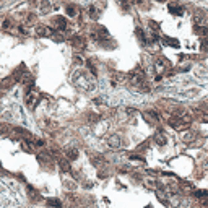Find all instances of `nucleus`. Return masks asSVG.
Instances as JSON below:
<instances>
[{
  "label": "nucleus",
  "instance_id": "1",
  "mask_svg": "<svg viewBox=\"0 0 208 208\" xmlns=\"http://www.w3.org/2000/svg\"><path fill=\"white\" fill-rule=\"evenodd\" d=\"M167 8H169V11H171L172 15H176V16L182 15V11H184V8L179 3H169V5H167Z\"/></svg>",
  "mask_w": 208,
  "mask_h": 208
},
{
  "label": "nucleus",
  "instance_id": "2",
  "mask_svg": "<svg viewBox=\"0 0 208 208\" xmlns=\"http://www.w3.org/2000/svg\"><path fill=\"white\" fill-rule=\"evenodd\" d=\"M54 25L57 30H65L67 28V21L63 20V16H57V18L54 20Z\"/></svg>",
  "mask_w": 208,
  "mask_h": 208
},
{
  "label": "nucleus",
  "instance_id": "3",
  "mask_svg": "<svg viewBox=\"0 0 208 208\" xmlns=\"http://www.w3.org/2000/svg\"><path fill=\"white\" fill-rule=\"evenodd\" d=\"M109 145H111L112 148H119V146H120V138L115 137V135H112L111 138H109Z\"/></svg>",
  "mask_w": 208,
  "mask_h": 208
},
{
  "label": "nucleus",
  "instance_id": "4",
  "mask_svg": "<svg viewBox=\"0 0 208 208\" xmlns=\"http://www.w3.org/2000/svg\"><path fill=\"white\" fill-rule=\"evenodd\" d=\"M36 33L39 34V36H49L52 31L50 30H46V26H36Z\"/></svg>",
  "mask_w": 208,
  "mask_h": 208
},
{
  "label": "nucleus",
  "instance_id": "5",
  "mask_svg": "<svg viewBox=\"0 0 208 208\" xmlns=\"http://www.w3.org/2000/svg\"><path fill=\"white\" fill-rule=\"evenodd\" d=\"M67 13L70 15V16H77V13H78V10L73 7V5H68L67 7Z\"/></svg>",
  "mask_w": 208,
  "mask_h": 208
},
{
  "label": "nucleus",
  "instance_id": "6",
  "mask_svg": "<svg viewBox=\"0 0 208 208\" xmlns=\"http://www.w3.org/2000/svg\"><path fill=\"white\" fill-rule=\"evenodd\" d=\"M67 154H68V158H70V159H77L78 151H77V150H67Z\"/></svg>",
  "mask_w": 208,
  "mask_h": 208
},
{
  "label": "nucleus",
  "instance_id": "7",
  "mask_svg": "<svg viewBox=\"0 0 208 208\" xmlns=\"http://www.w3.org/2000/svg\"><path fill=\"white\" fill-rule=\"evenodd\" d=\"M164 41H166V44H169V46H172V47H177V46H179V42H176V39L166 38V39H164Z\"/></svg>",
  "mask_w": 208,
  "mask_h": 208
},
{
  "label": "nucleus",
  "instance_id": "8",
  "mask_svg": "<svg viewBox=\"0 0 208 208\" xmlns=\"http://www.w3.org/2000/svg\"><path fill=\"white\" fill-rule=\"evenodd\" d=\"M60 167H62V169H65V172L70 171V166H68L67 161H60Z\"/></svg>",
  "mask_w": 208,
  "mask_h": 208
},
{
  "label": "nucleus",
  "instance_id": "9",
  "mask_svg": "<svg viewBox=\"0 0 208 208\" xmlns=\"http://www.w3.org/2000/svg\"><path fill=\"white\" fill-rule=\"evenodd\" d=\"M120 7H122L124 10H129V8H130V3L125 2V0H120Z\"/></svg>",
  "mask_w": 208,
  "mask_h": 208
}]
</instances>
